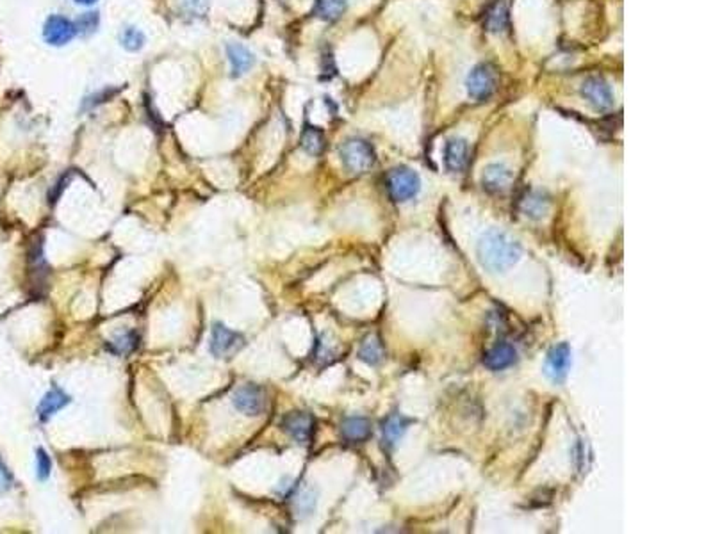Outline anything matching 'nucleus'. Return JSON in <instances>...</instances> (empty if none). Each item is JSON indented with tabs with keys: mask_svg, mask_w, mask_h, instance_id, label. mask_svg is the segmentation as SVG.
Returning a JSON list of instances; mask_svg holds the SVG:
<instances>
[{
	"mask_svg": "<svg viewBox=\"0 0 713 534\" xmlns=\"http://www.w3.org/2000/svg\"><path fill=\"white\" fill-rule=\"evenodd\" d=\"M519 242L505 231L491 230L478 242V260L491 273H503L519 262Z\"/></svg>",
	"mask_w": 713,
	"mask_h": 534,
	"instance_id": "nucleus-1",
	"label": "nucleus"
},
{
	"mask_svg": "<svg viewBox=\"0 0 713 534\" xmlns=\"http://www.w3.org/2000/svg\"><path fill=\"white\" fill-rule=\"evenodd\" d=\"M339 155H341L342 164L349 173H366L371 169L374 164V150L364 139H348L339 148Z\"/></svg>",
	"mask_w": 713,
	"mask_h": 534,
	"instance_id": "nucleus-2",
	"label": "nucleus"
},
{
	"mask_svg": "<svg viewBox=\"0 0 713 534\" xmlns=\"http://www.w3.org/2000/svg\"><path fill=\"white\" fill-rule=\"evenodd\" d=\"M387 189L394 201H409L421 189L419 174L409 167H394L387 174Z\"/></svg>",
	"mask_w": 713,
	"mask_h": 534,
	"instance_id": "nucleus-3",
	"label": "nucleus"
},
{
	"mask_svg": "<svg viewBox=\"0 0 713 534\" xmlns=\"http://www.w3.org/2000/svg\"><path fill=\"white\" fill-rule=\"evenodd\" d=\"M232 404L246 417H259L267 409L266 390L259 384H242L232 395Z\"/></svg>",
	"mask_w": 713,
	"mask_h": 534,
	"instance_id": "nucleus-4",
	"label": "nucleus"
},
{
	"mask_svg": "<svg viewBox=\"0 0 713 534\" xmlns=\"http://www.w3.org/2000/svg\"><path fill=\"white\" fill-rule=\"evenodd\" d=\"M245 347V337L237 331L230 330L225 324L216 323L210 330L209 349L216 358H230Z\"/></svg>",
	"mask_w": 713,
	"mask_h": 534,
	"instance_id": "nucleus-5",
	"label": "nucleus"
},
{
	"mask_svg": "<svg viewBox=\"0 0 713 534\" xmlns=\"http://www.w3.org/2000/svg\"><path fill=\"white\" fill-rule=\"evenodd\" d=\"M498 77L491 64H478L466 78V88L471 98L487 100L496 91Z\"/></svg>",
	"mask_w": 713,
	"mask_h": 534,
	"instance_id": "nucleus-6",
	"label": "nucleus"
},
{
	"mask_svg": "<svg viewBox=\"0 0 713 534\" xmlns=\"http://www.w3.org/2000/svg\"><path fill=\"white\" fill-rule=\"evenodd\" d=\"M77 36V27L73 21L61 14H52L43 25V38L52 46H64Z\"/></svg>",
	"mask_w": 713,
	"mask_h": 534,
	"instance_id": "nucleus-7",
	"label": "nucleus"
},
{
	"mask_svg": "<svg viewBox=\"0 0 713 534\" xmlns=\"http://www.w3.org/2000/svg\"><path fill=\"white\" fill-rule=\"evenodd\" d=\"M581 96L595 110H610L613 107V93L610 85L599 77H588L581 84Z\"/></svg>",
	"mask_w": 713,
	"mask_h": 534,
	"instance_id": "nucleus-8",
	"label": "nucleus"
},
{
	"mask_svg": "<svg viewBox=\"0 0 713 534\" xmlns=\"http://www.w3.org/2000/svg\"><path fill=\"white\" fill-rule=\"evenodd\" d=\"M282 427L298 444H309L314 434V417L307 412H291L282 419Z\"/></svg>",
	"mask_w": 713,
	"mask_h": 534,
	"instance_id": "nucleus-9",
	"label": "nucleus"
},
{
	"mask_svg": "<svg viewBox=\"0 0 713 534\" xmlns=\"http://www.w3.org/2000/svg\"><path fill=\"white\" fill-rule=\"evenodd\" d=\"M570 367V347L562 342V344L555 345L551 351L548 352L545 358V374L555 383H562L567 377Z\"/></svg>",
	"mask_w": 713,
	"mask_h": 534,
	"instance_id": "nucleus-10",
	"label": "nucleus"
},
{
	"mask_svg": "<svg viewBox=\"0 0 713 534\" xmlns=\"http://www.w3.org/2000/svg\"><path fill=\"white\" fill-rule=\"evenodd\" d=\"M70 401L71 399L66 392L61 390L59 387H52L45 395H43L41 401H39L38 409H36V412H38V419L41 420V422H46V420L52 419L59 409H63L64 406L70 404Z\"/></svg>",
	"mask_w": 713,
	"mask_h": 534,
	"instance_id": "nucleus-11",
	"label": "nucleus"
},
{
	"mask_svg": "<svg viewBox=\"0 0 713 534\" xmlns=\"http://www.w3.org/2000/svg\"><path fill=\"white\" fill-rule=\"evenodd\" d=\"M512 171L501 164H488L481 173V184L488 192H503L512 184Z\"/></svg>",
	"mask_w": 713,
	"mask_h": 534,
	"instance_id": "nucleus-12",
	"label": "nucleus"
},
{
	"mask_svg": "<svg viewBox=\"0 0 713 534\" xmlns=\"http://www.w3.org/2000/svg\"><path fill=\"white\" fill-rule=\"evenodd\" d=\"M517 358V351L512 344L508 342H499L496 344L491 351L485 355L483 363L487 369L491 370H503L506 367L512 365Z\"/></svg>",
	"mask_w": 713,
	"mask_h": 534,
	"instance_id": "nucleus-13",
	"label": "nucleus"
},
{
	"mask_svg": "<svg viewBox=\"0 0 713 534\" xmlns=\"http://www.w3.org/2000/svg\"><path fill=\"white\" fill-rule=\"evenodd\" d=\"M227 57L230 61L232 77H241V75H245L255 64V56L246 46L239 45V43H228Z\"/></svg>",
	"mask_w": 713,
	"mask_h": 534,
	"instance_id": "nucleus-14",
	"label": "nucleus"
},
{
	"mask_svg": "<svg viewBox=\"0 0 713 534\" xmlns=\"http://www.w3.org/2000/svg\"><path fill=\"white\" fill-rule=\"evenodd\" d=\"M467 142L463 139H449L446 142L444 160L449 171H462L467 164Z\"/></svg>",
	"mask_w": 713,
	"mask_h": 534,
	"instance_id": "nucleus-15",
	"label": "nucleus"
},
{
	"mask_svg": "<svg viewBox=\"0 0 713 534\" xmlns=\"http://www.w3.org/2000/svg\"><path fill=\"white\" fill-rule=\"evenodd\" d=\"M341 433L349 441H362L371 434V422L362 417L346 419L341 426Z\"/></svg>",
	"mask_w": 713,
	"mask_h": 534,
	"instance_id": "nucleus-16",
	"label": "nucleus"
},
{
	"mask_svg": "<svg viewBox=\"0 0 713 534\" xmlns=\"http://www.w3.org/2000/svg\"><path fill=\"white\" fill-rule=\"evenodd\" d=\"M485 25L494 34L505 32L508 28V7H506V4L503 0H498L491 7V11L487 13V18H485Z\"/></svg>",
	"mask_w": 713,
	"mask_h": 534,
	"instance_id": "nucleus-17",
	"label": "nucleus"
},
{
	"mask_svg": "<svg viewBox=\"0 0 713 534\" xmlns=\"http://www.w3.org/2000/svg\"><path fill=\"white\" fill-rule=\"evenodd\" d=\"M410 420H406L405 417L401 415H391L381 426V433H384V440L387 441V445H394L399 438L405 434V431L409 429Z\"/></svg>",
	"mask_w": 713,
	"mask_h": 534,
	"instance_id": "nucleus-18",
	"label": "nucleus"
},
{
	"mask_svg": "<svg viewBox=\"0 0 713 534\" xmlns=\"http://www.w3.org/2000/svg\"><path fill=\"white\" fill-rule=\"evenodd\" d=\"M139 345V335L135 331H121V333L114 335L113 340L107 344V347L114 352V355H128Z\"/></svg>",
	"mask_w": 713,
	"mask_h": 534,
	"instance_id": "nucleus-19",
	"label": "nucleus"
},
{
	"mask_svg": "<svg viewBox=\"0 0 713 534\" xmlns=\"http://www.w3.org/2000/svg\"><path fill=\"white\" fill-rule=\"evenodd\" d=\"M302 148L305 150L309 155L317 157L324 148V135L317 127H305L302 134Z\"/></svg>",
	"mask_w": 713,
	"mask_h": 534,
	"instance_id": "nucleus-20",
	"label": "nucleus"
},
{
	"mask_svg": "<svg viewBox=\"0 0 713 534\" xmlns=\"http://www.w3.org/2000/svg\"><path fill=\"white\" fill-rule=\"evenodd\" d=\"M359 358L362 362L369 363V365H376V363L381 362V358H384V347H381L380 340L374 335H369L362 342V345L359 349Z\"/></svg>",
	"mask_w": 713,
	"mask_h": 534,
	"instance_id": "nucleus-21",
	"label": "nucleus"
},
{
	"mask_svg": "<svg viewBox=\"0 0 713 534\" xmlns=\"http://www.w3.org/2000/svg\"><path fill=\"white\" fill-rule=\"evenodd\" d=\"M348 7V0H317V14L327 21L339 20Z\"/></svg>",
	"mask_w": 713,
	"mask_h": 534,
	"instance_id": "nucleus-22",
	"label": "nucleus"
},
{
	"mask_svg": "<svg viewBox=\"0 0 713 534\" xmlns=\"http://www.w3.org/2000/svg\"><path fill=\"white\" fill-rule=\"evenodd\" d=\"M120 43H121V46L127 50V52H139V50L145 46L146 38H145V34L139 31V28L128 25V27H125L123 31H121Z\"/></svg>",
	"mask_w": 713,
	"mask_h": 534,
	"instance_id": "nucleus-23",
	"label": "nucleus"
},
{
	"mask_svg": "<svg viewBox=\"0 0 713 534\" xmlns=\"http://www.w3.org/2000/svg\"><path fill=\"white\" fill-rule=\"evenodd\" d=\"M523 209L526 212V216L542 217L548 212V199L542 198L540 194H530L524 198Z\"/></svg>",
	"mask_w": 713,
	"mask_h": 534,
	"instance_id": "nucleus-24",
	"label": "nucleus"
},
{
	"mask_svg": "<svg viewBox=\"0 0 713 534\" xmlns=\"http://www.w3.org/2000/svg\"><path fill=\"white\" fill-rule=\"evenodd\" d=\"M52 472V459L46 454L45 449H38L36 451V477L39 481H46Z\"/></svg>",
	"mask_w": 713,
	"mask_h": 534,
	"instance_id": "nucleus-25",
	"label": "nucleus"
},
{
	"mask_svg": "<svg viewBox=\"0 0 713 534\" xmlns=\"http://www.w3.org/2000/svg\"><path fill=\"white\" fill-rule=\"evenodd\" d=\"M75 27H77V32H81L82 36L91 34V32H95L96 27H98V14L96 13L81 14V18L77 20Z\"/></svg>",
	"mask_w": 713,
	"mask_h": 534,
	"instance_id": "nucleus-26",
	"label": "nucleus"
},
{
	"mask_svg": "<svg viewBox=\"0 0 713 534\" xmlns=\"http://www.w3.org/2000/svg\"><path fill=\"white\" fill-rule=\"evenodd\" d=\"M182 6L191 16H203L209 7V0H182Z\"/></svg>",
	"mask_w": 713,
	"mask_h": 534,
	"instance_id": "nucleus-27",
	"label": "nucleus"
},
{
	"mask_svg": "<svg viewBox=\"0 0 713 534\" xmlns=\"http://www.w3.org/2000/svg\"><path fill=\"white\" fill-rule=\"evenodd\" d=\"M70 180H71V174H68V177L66 174H63V177L59 178V182L56 184L57 187H53V191H50V203H52V205L57 201V198H59L61 192L64 191V187L70 184Z\"/></svg>",
	"mask_w": 713,
	"mask_h": 534,
	"instance_id": "nucleus-28",
	"label": "nucleus"
},
{
	"mask_svg": "<svg viewBox=\"0 0 713 534\" xmlns=\"http://www.w3.org/2000/svg\"><path fill=\"white\" fill-rule=\"evenodd\" d=\"M11 484H13V477H11L9 470L6 468V465L0 461V493H6V491L11 488Z\"/></svg>",
	"mask_w": 713,
	"mask_h": 534,
	"instance_id": "nucleus-29",
	"label": "nucleus"
},
{
	"mask_svg": "<svg viewBox=\"0 0 713 534\" xmlns=\"http://www.w3.org/2000/svg\"><path fill=\"white\" fill-rule=\"evenodd\" d=\"M75 4H78V6H95L98 0H73Z\"/></svg>",
	"mask_w": 713,
	"mask_h": 534,
	"instance_id": "nucleus-30",
	"label": "nucleus"
}]
</instances>
